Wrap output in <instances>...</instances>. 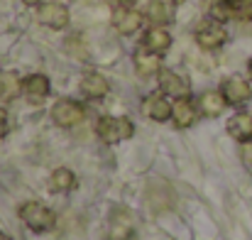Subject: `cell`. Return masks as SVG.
<instances>
[{
	"label": "cell",
	"instance_id": "6da1fadb",
	"mask_svg": "<svg viewBox=\"0 0 252 240\" xmlns=\"http://www.w3.org/2000/svg\"><path fill=\"white\" fill-rule=\"evenodd\" d=\"M95 133L103 142L108 145H115V142H123L127 137H132L135 133V125L130 118H115V115H105L95 123Z\"/></svg>",
	"mask_w": 252,
	"mask_h": 240
},
{
	"label": "cell",
	"instance_id": "7a4b0ae2",
	"mask_svg": "<svg viewBox=\"0 0 252 240\" xmlns=\"http://www.w3.org/2000/svg\"><path fill=\"white\" fill-rule=\"evenodd\" d=\"M20 218L25 221V226H30L32 231L37 233H44V231H52L54 223H57V213L39 204V201H27L22 208H20Z\"/></svg>",
	"mask_w": 252,
	"mask_h": 240
},
{
	"label": "cell",
	"instance_id": "3957f363",
	"mask_svg": "<svg viewBox=\"0 0 252 240\" xmlns=\"http://www.w3.org/2000/svg\"><path fill=\"white\" fill-rule=\"evenodd\" d=\"M86 110L84 105L74 98H59L54 105H52V120L59 125V128H74L84 120Z\"/></svg>",
	"mask_w": 252,
	"mask_h": 240
},
{
	"label": "cell",
	"instance_id": "277c9868",
	"mask_svg": "<svg viewBox=\"0 0 252 240\" xmlns=\"http://www.w3.org/2000/svg\"><path fill=\"white\" fill-rule=\"evenodd\" d=\"M225 39H228V32H225L223 22H218V20H208V22L198 25V30H196V42L201 49H208V52L220 49L225 44Z\"/></svg>",
	"mask_w": 252,
	"mask_h": 240
},
{
	"label": "cell",
	"instance_id": "5b68a950",
	"mask_svg": "<svg viewBox=\"0 0 252 240\" xmlns=\"http://www.w3.org/2000/svg\"><path fill=\"white\" fill-rule=\"evenodd\" d=\"M37 17L42 25L52 27V30H64L69 25V7L64 2H57V0H49V2H42L39 10H37Z\"/></svg>",
	"mask_w": 252,
	"mask_h": 240
},
{
	"label": "cell",
	"instance_id": "8992f818",
	"mask_svg": "<svg viewBox=\"0 0 252 240\" xmlns=\"http://www.w3.org/2000/svg\"><path fill=\"white\" fill-rule=\"evenodd\" d=\"M142 22H145V17H142V12H137L135 7H120V10L113 12V27H115L123 37H130V34L140 32V30H142Z\"/></svg>",
	"mask_w": 252,
	"mask_h": 240
},
{
	"label": "cell",
	"instance_id": "52a82bcc",
	"mask_svg": "<svg viewBox=\"0 0 252 240\" xmlns=\"http://www.w3.org/2000/svg\"><path fill=\"white\" fill-rule=\"evenodd\" d=\"M157 76H159V88H162V93H167L171 98H189L191 83H189L186 76H181V74H176V71H171V69H162Z\"/></svg>",
	"mask_w": 252,
	"mask_h": 240
},
{
	"label": "cell",
	"instance_id": "ba28073f",
	"mask_svg": "<svg viewBox=\"0 0 252 240\" xmlns=\"http://www.w3.org/2000/svg\"><path fill=\"white\" fill-rule=\"evenodd\" d=\"M145 17H147L152 25L167 27V25L174 22V17H176V2H174V0H150Z\"/></svg>",
	"mask_w": 252,
	"mask_h": 240
},
{
	"label": "cell",
	"instance_id": "9c48e42d",
	"mask_svg": "<svg viewBox=\"0 0 252 240\" xmlns=\"http://www.w3.org/2000/svg\"><path fill=\"white\" fill-rule=\"evenodd\" d=\"M220 93L225 96V101H228L230 105H243V103H248L252 98L250 83L245 79H240V76H230V79L223 81Z\"/></svg>",
	"mask_w": 252,
	"mask_h": 240
},
{
	"label": "cell",
	"instance_id": "30bf717a",
	"mask_svg": "<svg viewBox=\"0 0 252 240\" xmlns=\"http://www.w3.org/2000/svg\"><path fill=\"white\" fill-rule=\"evenodd\" d=\"M135 231L132 216L127 213V208H115L110 216V226H108V238L110 240H130Z\"/></svg>",
	"mask_w": 252,
	"mask_h": 240
},
{
	"label": "cell",
	"instance_id": "8fae6325",
	"mask_svg": "<svg viewBox=\"0 0 252 240\" xmlns=\"http://www.w3.org/2000/svg\"><path fill=\"white\" fill-rule=\"evenodd\" d=\"M142 108H145L147 118H152V120H157V123L169 120V118H171V110H174V105L169 103L167 93H150V96L145 98Z\"/></svg>",
	"mask_w": 252,
	"mask_h": 240
},
{
	"label": "cell",
	"instance_id": "7c38bea8",
	"mask_svg": "<svg viewBox=\"0 0 252 240\" xmlns=\"http://www.w3.org/2000/svg\"><path fill=\"white\" fill-rule=\"evenodd\" d=\"M142 47L150 49V52H155V54H164V52H169V47H171V34L167 32V27L152 25L142 34Z\"/></svg>",
	"mask_w": 252,
	"mask_h": 240
},
{
	"label": "cell",
	"instance_id": "4fadbf2b",
	"mask_svg": "<svg viewBox=\"0 0 252 240\" xmlns=\"http://www.w3.org/2000/svg\"><path fill=\"white\" fill-rule=\"evenodd\" d=\"M132 62H135V71L140 76H155V74L162 71V54H155V52H150L145 47H140L135 52Z\"/></svg>",
	"mask_w": 252,
	"mask_h": 240
},
{
	"label": "cell",
	"instance_id": "5bb4252c",
	"mask_svg": "<svg viewBox=\"0 0 252 240\" xmlns=\"http://www.w3.org/2000/svg\"><path fill=\"white\" fill-rule=\"evenodd\" d=\"M22 91L27 96V101L32 103H42L47 96H49V79L44 74H30L25 83H22Z\"/></svg>",
	"mask_w": 252,
	"mask_h": 240
},
{
	"label": "cell",
	"instance_id": "9a60e30c",
	"mask_svg": "<svg viewBox=\"0 0 252 240\" xmlns=\"http://www.w3.org/2000/svg\"><path fill=\"white\" fill-rule=\"evenodd\" d=\"M225 130L230 133L233 140H238V142H250L252 140V115L250 113H235V115L228 120Z\"/></svg>",
	"mask_w": 252,
	"mask_h": 240
},
{
	"label": "cell",
	"instance_id": "2e32d148",
	"mask_svg": "<svg viewBox=\"0 0 252 240\" xmlns=\"http://www.w3.org/2000/svg\"><path fill=\"white\" fill-rule=\"evenodd\" d=\"M171 120H174V125H176L179 130L191 128V125L196 123V108H193V103H191L189 98H176L174 110H171Z\"/></svg>",
	"mask_w": 252,
	"mask_h": 240
},
{
	"label": "cell",
	"instance_id": "e0dca14e",
	"mask_svg": "<svg viewBox=\"0 0 252 240\" xmlns=\"http://www.w3.org/2000/svg\"><path fill=\"white\" fill-rule=\"evenodd\" d=\"M108 81L103 79L98 71H88V74H84L81 76V93H84L86 98H103L105 93H108Z\"/></svg>",
	"mask_w": 252,
	"mask_h": 240
},
{
	"label": "cell",
	"instance_id": "ac0fdd59",
	"mask_svg": "<svg viewBox=\"0 0 252 240\" xmlns=\"http://www.w3.org/2000/svg\"><path fill=\"white\" fill-rule=\"evenodd\" d=\"M225 96L220 93V91H206V93H201V98H198V110L203 113V115H208V118H216V115H220L223 113V108H225Z\"/></svg>",
	"mask_w": 252,
	"mask_h": 240
},
{
	"label": "cell",
	"instance_id": "d6986e66",
	"mask_svg": "<svg viewBox=\"0 0 252 240\" xmlns=\"http://www.w3.org/2000/svg\"><path fill=\"white\" fill-rule=\"evenodd\" d=\"M22 83L17 71H10V69H0V98L5 101H12L22 93Z\"/></svg>",
	"mask_w": 252,
	"mask_h": 240
},
{
	"label": "cell",
	"instance_id": "ffe728a7",
	"mask_svg": "<svg viewBox=\"0 0 252 240\" xmlns=\"http://www.w3.org/2000/svg\"><path fill=\"white\" fill-rule=\"evenodd\" d=\"M74 184H76V176H74V171H71V169L59 167V169H54V171H52V179H49L52 191H71V189H74Z\"/></svg>",
	"mask_w": 252,
	"mask_h": 240
},
{
	"label": "cell",
	"instance_id": "44dd1931",
	"mask_svg": "<svg viewBox=\"0 0 252 240\" xmlns=\"http://www.w3.org/2000/svg\"><path fill=\"white\" fill-rule=\"evenodd\" d=\"M208 15H211V20L228 22L230 17H235V2L233 0H211Z\"/></svg>",
	"mask_w": 252,
	"mask_h": 240
},
{
	"label": "cell",
	"instance_id": "7402d4cb",
	"mask_svg": "<svg viewBox=\"0 0 252 240\" xmlns=\"http://www.w3.org/2000/svg\"><path fill=\"white\" fill-rule=\"evenodd\" d=\"M235 2V17L252 20V0H233Z\"/></svg>",
	"mask_w": 252,
	"mask_h": 240
},
{
	"label": "cell",
	"instance_id": "603a6c76",
	"mask_svg": "<svg viewBox=\"0 0 252 240\" xmlns=\"http://www.w3.org/2000/svg\"><path fill=\"white\" fill-rule=\"evenodd\" d=\"M110 5H113V10H120V7H132L135 5V0H108Z\"/></svg>",
	"mask_w": 252,
	"mask_h": 240
},
{
	"label": "cell",
	"instance_id": "cb8c5ba5",
	"mask_svg": "<svg viewBox=\"0 0 252 240\" xmlns=\"http://www.w3.org/2000/svg\"><path fill=\"white\" fill-rule=\"evenodd\" d=\"M5 133H7V113L0 108V137H2Z\"/></svg>",
	"mask_w": 252,
	"mask_h": 240
},
{
	"label": "cell",
	"instance_id": "d4e9b609",
	"mask_svg": "<svg viewBox=\"0 0 252 240\" xmlns=\"http://www.w3.org/2000/svg\"><path fill=\"white\" fill-rule=\"evenodd\" d=\"M25 5H42V0H22Z\"/></svg>",
	"mask_w": 252,
	"mask_h": 240
},
{
	"label": "cell",
	"instance_id": "484cf974",
	"mask_svg": "<svg viewBox=\"0 0 252 240\" xmlns=\"http://www.w3.org/2000/svg\"><path fill=\"white\" fill-rule=\"evenodd\" d=\"M248 74H250V79H252V59L248 62Z\"/></svg>",
	"mask_w": 252,
	"mask_h": 240
},
{
	"label": "cell",
	"instance_id": "4316f807",
	"mask_svg": "<svg viewBox=\"0 0 252 240\" xmlns=\"http://www.w3.org/2000/svg\"><path fill=\"white\" fill-rule=\"evenodd\" d=\"M0 240H10V238H7V236H5V233H0Z\"/></svg>",
	"mask_w": 252,
	"mask_h": 240
},
{
	"label": "cell",
	"instance_id": "83f0119b",
	"mask_svg": "<svg viewBox=\"0 0 252 240\" xmlns=\"http://www.w3.org/2000/svg\"><path fill=\"white\" fill-rule=\"evenodd\" d=\"M174 2H181V0H174Z\"/></svg>",
	"mask_w": 252,
	"mask_h": 240
}]
</instances>
